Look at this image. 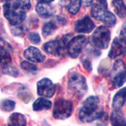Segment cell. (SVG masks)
<instances>
[{
    "instance_id": "6da1fadb",
    "label": "cell",
    "mask_w": 126,
    "mask_h": 126,
    "mask_svg": "<svg viewBox=\"0 0 126 126\" xmlns=\"http://www.w3.org/2000/svg\"><path fill=\"white\" fill-rule=\"evenodd\" d=\"M30 7V0H15L13 3L4 4L3 14L11 24L17 25L24 21Z\"/></svg>"
},
{
    "instance_id": "7a4b0ae2",
    "label": "cell",
    "mask_w": 126,
    "mask_h": 126,
    "mask_svg": "<svg viewBox=\"0 0 126 126\" xmlns=\"http://www.w3.org/2000/svg\"><path fill=\"white\" fill-rule=\"evenodd\" d=\"M99 99L94 96H89L83 102L79 112V120L83 123H91L100 120L105 115L102 110H99Z\"/></svg>"
},
{
    "instance_id": "3957f363",
    "label": "cell",
    "mask_w": 126,
    "mask_h": 126,
    "mask_svg": "<svg viewBox=\"0 0 126 126\" xmlns=\"http://www.w3.org/2000/svg\"><path fill=\"white\" fill-rule=\"evenodd\" d=\"M91 14L93 18L103 22L107 27H112L116 23L117 19L114 14L107 12L100 4H94L91 10Z\"/></svg>"
},
{
    "instance_id": "277c9868",
    "label": "cell",
    "mask_w": 126,
    "mask_h": 126,
    "mask_svg": "<svg viewBox=\"0 0 126 126\" xmlns=\"http://www.w3.org/2000/svg\"><path fill=\"white\" fill-rule=\"evenodd\" d=\"M110 40V32L105 26L98 27L92 35V43L99 49H107L109 46Z\"/></svg>"
},
{
    "instance_id": "5b68a950",
    "label": "cell",
    "mask_w": 126,
    "mask_h": 126,
    "mask_svg": "<svg viewBox=\"0 0 126 126\" xmlns=\"http://www.w3.org/2000/svg\"><path fill=\"white\" fill-rule=\"evenodd\" d=\"M73 110V103L70 101L61 98L55 103L53 109V116L56 119L64 120L71 115Z\"/></svg>"
},
{
    "instance_id": "8992f818",
    "label": "cell",
    "mask_w": 126,
    "mask_h": 126,
    "mask_svg": "<svg viewBox=\"0 0 126 126\" xmlns=\"http://www.w3.org/2000/svg\"><path fill=\"white\" fill-rule=\"evenodd\" d=\"M112 83L114 88H119L126 81V67L122 60L115 62L111 73Z\"/></svg>"
},
{
    "instance_id": "52a82bcc",
    "label": "cell",
    "mask_w": 126,
    "mask_h": 126,
    "mask_svg": "<svg viewBox=\"0 0 126 126\" xmlns=\"http://www.w3.org/2000/svg\"><path fill=\"white\" fill-rule=\"evenodd\" d=\"M86 38L83 35H78L72 38L67 45V52L71 57L76 58L82 51L86 44Z\"/></svg>"
},
{
    "instance_id": "ba28073f",
    "label": "cell",
    "mask_w": 126,
    "mask_h": 126,
    "mask_svg": "<svg viewBox=\"0 0 126 126\" xmlns=\"http://www.w3.org/2000/svg\"><path fill=\"white\" fill-rule=\"evenodd\" d=\"M69 87L78 94H85L87 90L86 79L79 73L73 74L69 78Z\"/></svg>"
},
{
    "instance_id": "9c48e42d",
    "label": "cell",
    "mask_w": 126,
    "mask_h": 126,
    "mask_svg": "<svg viewBox=\"0 0 126 126\" xmlns=\"http://www.w3.org/2000/svg\"><path fill=\"white\" fill-rule=\"evenodd\" d=\"M37 93L39 95L47 98H51L56 92L54 83L49 78H43L38 81L37 84Z\"/></svg>"
},
{
    "instance_id": "30bf717a",
    "label": "cell",
    "mask_w": 126,
    "mask_h": 126,
    "mask_svg": "<svg viewBox=\"0 0 126 126\" xmlns=\"http://www.w3.org/2000/svg\"><path fill=\"white\" fill-rule=\"evenodd\" d=\"M126 53V40L122 37H116L113 40L109 51V56L115 59Z\"/></svg>"
},
{
    "instance_id": "8fae6325",
    "label": "cell",
    "mask_w": 126,
    "mask_h": 126,
    "mask_svg": "<svg viewBox=\"0 0 126 126\" xmlns=\"http://www.w3.org/2000/svg\"><path fill=\"white\" fill-rule=\"evenodd\" d=\"M11 46L8 42L0 39V64L3 66H8L12 62Z\"/></svg>"
},
{
    "instance_id": "7c38bea8",
    "label": "cell",
    "mask_w": 126,
    "mask_h": 126,
    "mask_svg": "<svg viewBox=\"0 0 126 126\" xmlns=\"http://www.w3.org/2000/svg\"><path fill=\"white\" fill-rule=\"evenodd\" d=\"M75 31L78 33H88L93 30L94 24L89 16H85L78 20L75 23Z\"/></svg>"
},
{
    "instance_id": "4fadbf2b",
    "label": "cell",
    "mask_w": 126,
    "mask_h": 126,
    "mask_svg": "<svg viewBox=\"0 0 126 126\" xmlns=\"http://www.w3.org/2000/svg\"><path fill=\"white\" fill-rule=\"evenodd\" d=\"M24 57L32 63H42L46 59V56L39 49L34 47H30L24 51Z\"/></svg>"
},
{
    "instance_id": "5bb4252c",
    "label": "cell",
    "mask_w": 126,
    "mask_h": 126,
    "mask_svg": "<svg viewBox=\"0 0 126 126\" xmlns=\"http://www.w3.org/2000/svg\"><path fill=\"white\" fill-rule=\"evenodd\" d=\"M36 12L40 17L44 18L52 16L56 13V9L50 3L39 2L36 6Z\"/></svg>"
},
{
    "instance_id": "9a60e30c",
    "label": "cell",
    "mask_w": 126,
    "mask_h": 126,
    "mask_svg": "<svg viewBox=\"0 0 126 126\" xmlns=\"http://www.w3.org/2000/svg\"><path fill=\"white\" fill-rule=\"evenodd\" d=\"M43 49L46 52L49 54L54 56H63L59 40H54L46 42L44 45Z\"/></svg>"
},
{
    "instance_id": "2e32d148",
    "label": "cell",
    "mask_w": 126,
    "mask_h": 126,
    "mask_svg": "<svg viewBox=\"0 0 126 126\" xmlns=\"http://www.w3.org/2000/svg\"><path fill=\"white\" fill-rule=\"evenodd\" d=\"M126 101V87L120 89L115 94L112 101V106L115 110H120Z\"/></svg>"
},
{
    "instance_id": "e0dca14e",
    "label": "cell",
    "mask_w": 126,
    "mask_h": 126,
    "mask_svg": "<svg viewBox=\"0 0 126 126\" xmlns=\"http://www.w3.org/2000/svg\"><path fill=\"white\" fill-rule=\"evenodd\" d=\"M8 126H26L27 119L23 114L20 113H13L9 117L8 120Z\"/></svg>"
},
{
    "instance_id": "ac0fdd59",
    "label": "cell",
    "mask_w": 126,
    "mask_h": 126,
    "mask_svg": "<svg viewBox=\"0 0 126 126\" xmlns=\"http://www.w3.org/2000/svg\"><path fill=\"white\" fill-rule=\"evenodd\" d=\"M112 126H126V119L120 110H115L110 115Z\"/></svg>"
},
{
    "instance_id": "d6986e66",
    "label": "cell",
    "mask_w": 126,
    "mask_h": 126,
    "mask_svg": "<svg viewBox=\"0 0 126 126\" xmlns=\"http://www.w3.org/2000/svg\"><path fill=\"white\" fill-rule=\"evenodd\" d=\"M52 107V102L48 99L39 98L37 99L33 104L34 111H40L43 110H49Z\"/></svg>"
},
{
    "instance_id": "ffe728a7",
    "label": "cell",
    "mask_w": 126,
    "mask_h": 126,
    "mask_svg": "<svg viewBox=\"0 0 126 126\" xmlns=\"http://www.w3.org/2000/svg\"><path fill=\"white\" fill-rule=\"evenodd\" d=\"M112 4L115 13L120 18H124L126 16V6L123 0H113Z\"/></svg>"
},
{
    "instance_id": "44dd1931",
    "label": "cell",
    "mask_w": 126,
    "mask_h": 126,
    "mask_svg": "<svg viewBox=\"0 0 126 126\" xmlns=\"http://www.w3.org/2000/svg\"><path fill=\"white\" fill-rule=\"evenodd\" d=\"M57 29L56 23L52 22H47L44 24L42 28V34L44 36H49L53 33Z\"/></svg>"
},
{
    "instance_id": "7402d4cb",
    "label": "cell",
    "mask_w": 126,
    "mask_h": 126,
    "mask_svg": "<svg viewBox=\"0 0 126 126\" xmlns=\"http://www.w3.org/2000/svg\"><path fill=\"white\" fill-rule=\"evenodd\" d=\"M1 109L5 112H11L15 107V102L10 100H3L0 105Z\"/></svg>"
},
{
    "instance_id": "603a6c76",
    "label": "cell",
    "mask_w": 126,
    "mask_h": 126,
    "mask_svg": "<svg viewBox=\"0 0 126 126\" xmlns=\"http://www.w3.org/2000/svg\"><path fill=\"white\" fill-rule=\"evenodd\" d=\"M81 6V0H73L68 6V11L72 15H75L78 12Z\"/></svg>"
},
{
    "instance_id": "cb8c5ba5",
    "label": "cell",
    "mask_w": 126,
    "mask_h": 126,
    "mask_svg": "<svg viewBox=\"0 0 126 126\" xmlns=\"http://www.w3.org/2000/svg\"><path fill=\"white\" fill-rule=\"evenodd\" d=\"M21 67L26 72L29 73H35L37 71V67L27 61H23L21 63Z\"/></svg>"
},
{
    "instance_id": "d4e9b609",
    "label": "cell",
    "mask_w": 126,
    "mask_h": 126,
    "mask_svg": "<svg viewBox=\"0 0 126 126\" xmlns=\"http://www.w3.org/2000/svg\"><path fill=\"white\" fill-rule=\"evenodd\" d=\"M3 71L5 74H7V75H10V76H14V77H16V76H18L17 69H16L15 67L10 66L9 65L8 66H4Z\"/></svg>"
},
{
    "instance_id": "484cf974",
    "label": "cell",
    "mask_w": 126,
    "mask_h": 126,
    "mask_svg": "<svg viewBox=\"0 0 126 126\" xmlns=\"http://www.w3.org/2000/svg\"><path fill=\"white\" fill-rule=\"evenodd\" d=\"M29 38L30 40V41L32 42L33 44H38L40 42V37L38 33L35 32H32L30 33L29 35Z\"/></svg>"
},
{
    "instance_id": "4316f807",
    "label": "cell",
    "mask_w": 126,
    "mask_h": 126,
    "mask_svg": "<svg viewBox=\"0 0 126 126\" xmlns=\"http://www.w3.org/2000/svg\"><path fill=\"white\" fill-rule=\"evenodd\" d=\"M25 29L23 27L20 26V27H16L14 28L12 30V33L15 35H22V34L24 33Z\"/></svg>"
},
{
    "instance_id": "83f0119b",
    "label": "cell",
    "mask_w": 126,
    "mask_h": 126,
    "mask_svg": "<svg viewBox=\"0 0 126 126\" xmlns=\"http://www.w3.org/2000/svg\"><path fill=\"white\" fill-rule=\"evenodd\" d=\"M72 1H73V0H59V4L60 6H63V7H67L70 5Z\"/></svg>"
},
{
    "instance_id": "f1b7e54d",
    "label": "cell",
    "mask_w": 126,
    "mask_h": 126,
    "mask_svg": "<svg viewBox=\"0 0 126 126\" xmlns=\"http://www.w3.org/2000/svg\"><path fill=\"white\" fill-rule=\"evenodd\" d=\"M120 37H122V39L126 40V22L123 25L122 29H121V30H120Z\"/></svg>"
},
{
    "instance_id": "f546056e",
    "label": "cell",
    "mask_w": 126,
    "mask_h": 126,
    "mask_svg": "<svg viewBox=\"0 0 126 126\" xmlns=\"http://www.w3.org/2000/svg\"><path fill=\"white\" fill-rule=\"evenodd\" d=\"M93 1V0H81V4H83V6H89L92 4Z\"/></svg>"
},
{
    "instance_id": "4dcf8cb0",
    "label": "cell",
    "mask_w": 126,
    "mask_h": 126,
    "mask_svg": "<svg viewBox=\"0 0 126 126\" xmlns=\"http://www.w3.org/2000/svg\"><path fill=\"white\" fill-rule=\"evenodd\" d=\"M83 65H84V66H85L87 69H89V70H91V69H92V66H91L90 63L88 60H85L83 61Z\"/></svg>"
},
{
    "instance_id": "1f68e13d",
    "label": "cell",
    "mask_w": 126,
    "mask_h": 126,
    "mask_svg": "<svg viewBox=\"0 0 126 126\" xmlns=\"http://www.w3.org/2000/svg\"><path fill=\"white\" fill-rule=\"evenodd\" d=\"M98 1L100 3V5L103 6L105 8H107V0H98Z\"/></svg>"
},
{
    "instance_id": "d6a6232c",
    "label": "cell",
    "mask_w": 126,
    "mask_h": 126,
    "mask_svg": "<svg viewBox=\"0 0 126 126\" xmlns=\"http://www.w3.org/2000/svg\"><path fill=\"white\" fill-rule=\"evenodd\" d=\"M54 0H38L39 2H44V3H50L52 1H53Z\"/></svg>"
},
{
    "instance_id": "836d02e7",
    "label": "cell",
    "mask_w": 126,
    "mask_h": 126,
    "mask_svg": "<svg viewBox=\"0 0 126 126\" xmlns=\"http://www.w3.org/2000/svg\"><path fill=\"white\" fill-rule=\"evenodd\" d=\"M9 1H10V0H0V1L3 2V3H7Z\"/></svg>"
}]
</instances>
